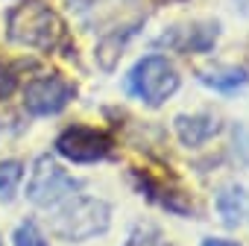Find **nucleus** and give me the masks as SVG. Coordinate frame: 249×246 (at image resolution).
Returning a JSON list of instances; mask_svg holds the SVG:
<instances>
[{
  "label": "nucleus",
  "instance_id": "obj_2",
  "mask_svg": "<svg viewBox=\"0 0 249 246\" xmlns=\"http://www.w3.org/2000/svg\"><path fill=\"white\" fill-rule=\"evenodd\" d=\"M179 70L173 68V62L161 53H150L144 59L135 62V68L126 76V91L132 97H138L144 105L159 108L164 105L176 91H179Z\"/></svg>",
  "mask_w": 249,
  "mask_h": 246
},
{
  "label": "nucleus",
  "instance_id": "obj_11",
  "mask_svg": "<svg viewBox=\"0 0 249 246\" xmlns=\"http://www.w3.org/2000/svg\"><path fill=\"white\" fill-rule=\"evenodd\" d=\"M132 35H135V24H132V27H123V30H117V33L103 35V41L97 44V62H100L103 70H114L117 59L123 56V47H126V41H129Z\"/></svg>",
  "mask_w": 249,
  "mask_h": 246
},
{
  "label": "nucleus",
  "instance_id": "obj_15",
  "mask_svg": "<svg viewBox=\"0 0 249 246\" xmlns=\"http://www.w3.org/2000/svg\"><path fill=\"white\" fill-rule=\"evenodd\" d=\"M15 88H18V82H15L12 73H0V100H6Z\"/></svg>",
  "mask_w": 249,
  "mask_h": 246
},
{
  "label": "nucleus",
  "instance_id": "obj_18",
  "mask_svg": "<svg viewBox=\"0 0 249 246\" xmlns=\"http://www.w3.org/2000/svg\"><path fill=\"white\" fill-rule=\"evenodd\" d=\"M156 246H173V243H156Z\"/></svg>",
  "mask_w": 249,
  "mask_h": 246
},
{
  "label": "nucleus",
  "instance_id": "obj_10",
  "mask_svg": "<svg viewBox=\"0 0 249 246\" xmlns=\"http://www.w3.org/2000/svg\"><path fill=\"white\" fill-rule=\"evenodd\" d=\"M217 214H220V220L229 228L240 226L243 217L249 214V193H246V188H240V185L220 188V193H217Z\"/></svg>",
  "mask_w": 249,
  "mask_h": 246
},
{
  "label": "nucleus",
  "instance_id": "obj_1",
  "mask_svg": "<svg viewBox=\"0 0 249 246\" xmlns=\"http://www.w3.org/2000/svg\"><path fill=\"white\" fill-rule=\"evenodd\" d=\"M50 231L68 243H85L97 234H106L111 226V205L97 196H71L62 205L50 208Z\"/></svg>",
  "mask_w": 249,
  "mask_h": 246
},
{
  "label": "nucleus",
  "instance_id": "obj_14",
  "mask_svg": "<svg viewBox=\"0 0 249 246\" xmlns=\"http://www.w3.org/2000/svg\"><path fill=\"white\" fill-rule=\"evenodd\" d=\"M156 243H159V228L156 226H138L126 240V246H156Z\"/></svg>",
  "mask_w": 249,
  "mask_h": 246
},
{
  "label": "nucleus",
  "instance_id": "obj_3",
  "mask_svg": "<svg viewBox=\"0 0 249 246\" xmlns=\"http://www.w3.org/2000/svg\"><path fill=\"white\" fill-rule=\"evenodd\" d=\"M6 35H9V41H15L21 47L53 50L62 35V21L41 0H27V3H21L9 12Z\"/></svg>",
  "mask_w": 249,
  "mask_h": 246
},
{
  "label": "nucleus",
  "instance_id": "obj_5",
  "mask_svg": "<svg viewBox=\"0 0 249 246\" xmlns=\"http://www.w3.org/2000/svg\"><path fill=\"white\" fill-rule=\"evenodd\" d=\"M76 97V85L65 79L62 73H44L24 85V108L33 117H50L68 108V103Z\"/></svg>",
  "mask_w": 249,
  "mask_h": 246
},
{
  "label": "nucleus",
  "instance_id": "obj_12",
  "mask_svg": "<svg viewBox=\"0 0 249 246\" xmlns=\"http://www.w3.org/2000/svg\"><path fill=\"white\" fill-rule=\"evenodd\" d=\"M21 179H24V164L21 161H15V158L0 161V199H12Z\"/></svg>",
  "mask_w": 249,
  "mask_h": 246
},
{
  "label": "nucleus",
  "instance_id": "obj_19",
  "mask_svg": "<svg viewBox=\"0 0 249 246\" xmlns=\"http://www.w3.org/2000/svg\"><path fill=\"white\" fill-rule=\"evenodd\" d=\"M0 246H3V240H0Z\"/></svg>",
  "mask_w": 249,
  "mask_h": 246
},
{
  "label": "nucleus",
  "instance_id": "obj_17",
  "mask_svg": "<svg viewBox=\"0 0 249 246\" xmlns=\"http://www.w3.org/2000/svg\"><path fill=\"white\" fill-rule=\"evenodd\" d=\"M234 3H240L243 9H249V0H234Z\"/></svg>",
  "mask_w": 249,
  "mask_h": 246
},
{
  "label": "nucleus",
  "instance_id": "obj_6",
  "mask_svg": "<svg viewBox=\"0 0 249 246\" xmlns=\"http://www.w3.org/2000/svg\"><path fill=\"white\" fill-rule=\"evenodd\" d=\"M111 135L97 126H68L56 138V153L73 164H94L111 156Z\"/></svg>",
  "mask_w": 249,
  "mask_h": 246
},
{
  "label": "nucleus",
  "instance_id": "obj_13",
  "mask_svg": "<svg viewBox=\"0 0 249 246\" xmlns=\"http://www.w3.org/2000/svg\"><path fill=\"white\" fill-rule=\"evenodd\" d=\"M12 243H15V246H50V243H47V237L41 234V228H38L33 220L21 223V226L15 228V234H12Z\"/></svg>",
  "mask_w": 249,
  "mask_h": 246
},
{
  "label": "nucleus",
  "instance_id": "obj_9",
  "mask_svg": "<svg viewBox=\"0 0 249 246\" xmlns=\"http://www.w3.org/2000/svg\"><path fill=\"white\" fill-rule=\"evenodd\" d=\"M196 79L217 94H237L240 88L249 85V70L237 65H214V68L196 70Z\"/></svg>",
  "mask_w": 249,
  "mask_h": 246
},
{
  "label": "nucleus",
  "instance_id": "obj_8",
  "mask_svg": "<svg viewBox=\"0 0 249 246\" xmlns=\"http://www.w3.org/2000/svg\"><path fill=\"white\" fill-rule=\"evenodd\" d=\"M173 129H176V135H179V141L185 147H202L223 126H220V117L217 114L199 111V114H176L173 117Z\"/></svg>",
  "mask_w": 249,
  "mask_h": 246
},
{
  "label": "nucleus",
  "instance_id": "obj_7",
  "mask_svg": "<svg viewBox=\"0 0 249 246\" xmlns=\"http://www.w3.org/2000/svg\"><path fill=\"white\" fill-rule=\"evenodd\" d=\"M220 38V24L217 21H194L188 27H173L167 30L159 44L179 50V53H208Z\"/></svg>",
  "mask_w": 249,
  "mask_h": 246
},
{
  "label": "nucleus",
  "instance_id": "obj_16",
  "mask_svg": "<svg viewBox=\"0 0 249 246\" xmlns=\"http://www.w3.org/2000/svg\"><path fill=\"white\" fill-rule=\"evenodd\" d=\"M202 246H240V243L226 240V237H205V240H202Z\"/></svg>",
  "mask_w": 249,
  "mask_h": 246
},
{
  "label": "nucleus",
  "instance_id": "obj_4",
  "mask_svg": "<svg viewBox=\"0 0 249 246\" xmlns=\"http://www.w3.org/2000/svg\"><path fill=\"white\" fill-rule=\"evenodd\" d=\"M82 188L79 179H73L62 164H56L50 156H38L33 170H30V182H27V199L38 208H56L65 199L76 196V191Z\"/></svg>",
  "mask_w": 249,
  "mask_h": 246
}]
</instances>
